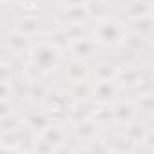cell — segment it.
I'll return each instance as SVG.
<instances>
[{
  "mask_svg": "<svg viewBox=\"0 0 154 154\" xmlns=\"http://www.w3.org/2000/svg\"><path fill=\"white\" fill-rule=\"evenodd\" d=\"M125 26L112 18H102L94 27V42L103 45H116L125 42Z\"/></svg>",
  "mask_w": 154,
  "mask_h": 154,
  "instance_id": "6da1fadb",
  "label": "cell"
},
{
  "mask_svg": "<svg viewBox=\"0 0 154 154\" xmlns=\"http://www.w3.org/2000/svg\"><path fill=\"white\" fill-rule=\"evenodd\" d=\"M31 60L36 65V69L47 72L51 69H54L60 62V47H56L53 42H44L40 45H36L31 53Z\"/></svg>",
  "mask_w": 154,
  "mask_h": 154,
  "instance_id": "7a4b0ae2",
  "label": "cell"
},
{
  "mask_svg": "<svg viewBox=\"0 0 154 154\" xmlns=\"http://www.w3.org/2000/svg\"><path fill=\"white\" fill-rule=\"evenodd\" d=\"M93 96L98 103H111L116 96V85L112 80H100L93 89Z\"/></svg>",
  "mask_w": 154,
  "mask_h": 154,
  "instance_id": "3957f363",
  "label": "cell"
},
{
  "mask_svg": "<svg viewBox=\"0 0 154 154\" xmlns=\"http://www.w3.org/2000/svg\"><path fill=\"white\" fill-rule=\"evenodd\" d=\"M94 47H96V42L94 40H85V38H78L71 44V53L76 60H85V58H91L94 54Z\"/></svg>",
  "mask_w": 154,
  "mask_h": 154,
  "instance_id": "277c9868",
  "label": "cell"
},
{
  "mask_svg": "<svg viewBox=\"0 0 154 154\" xmlns=\"http://www.w3.org/2000/svg\"><path fill=\"white\" fill-rule=\"evenodd\" d=\"M38 27L40 26H38V20L35 17H24L17 24V31H20L26 36H33L35 33H38Z\"/></svg>",
  "mask_w": 154,
  "mask_h": 154,
  "instance_id": "5b68a950",
  "label": "cell"
},
{
  "mask_svg": "<svg viewBox=\"0 0 154 154\" xmlns=\"http://www.w3.org/2000/svg\"><path fill=\"white\" fill-rule=\"evenodd\" d=\"M112 114H114L116 122H120V123H129V122L132 120V116H134V109H132L131 103L122 102V103H118V105L114 107Z\"/></svg>",
  "mask_w": 154,
  "mask_h": 154,
  "instance_id": "8992f818",
  "label": "cell"
},
{
  "mask_svg": "<svg viewBox=\"0 0 154 154\" xmlns=\"http://www.w3.org/2000/svg\"><path fill=\"white\" fill-rule=\"evenodd\" d=\"M27 125L29 129H33L35 132H44L51 123H49V116L45 112H35L31 114V118L27 120Z\"/></svg>",
  "mask_w": 154,
  "mask_h": 154,
  "instance_id": "52a82bcc",
  "label": "cell"
},
{
  "mask_svg": "<svg viewBox=\"0 0 154 154\" xmlns=\"http://www.w3.org/2000/svg\"><path fill=\"white\" fill-rule=\"evenodd\" d=\"M145 15H150V4H145L141 0H134L132 4H129V8H127L129 18H140Z\"/></svg>",
  "mask_w": 154,
  "mask_h": 154,
  "instance_id": "ba28073f",
  "label": "cell"
},
{
  "mask_svg": "<svg viewBox=\"0 0 154 154\" xmlns=\"http://www.w3.org/2000/svg\"><path fill=\"white\" fill-rule=\"evenodd\" d=\"M27 44H29V36L22 35L20 31H17V33H13L11 36H8V45H9V49L15 51V53L24 51V47H27Z\"/></svg>",
  "mask_w": 154,
  "mask_h": 154,
  "instance_id": "9c48e42d",
  "label": "cell"
},
{
  "mask_svg": "<svg viewBox=\"0 0 154 154\" xmlns=\"http://www.w3.org/2000/svg\"><path fill=\"white\" fill-rule=\"evenodd\" d=\"M94 72H96V76H98V80H112L114 76L118 74V69H116V65H112V63H100Z\"/></svg>",
  "mask_w": 154,
  "mask_h": 154,
  "instance_id": "30bf717a",
  "label": "cell"
},
{
  "mask_svg": "<svg viewBox=\"0 0 154 154\" xmlns=\"http://www.w3.org/2000/svg\"><path fill=\"white\" fill-rule=\"evenodd\" d=\"M140 109L145 112H152V94L150 93L140 96Z\"/></svg>",
  "mask_w": 154,
  "mask_h": 154,
  "instance_id": "8fae6325",
  "label": "cell"
},
{
  "mask_svg": "<svg viewBox=\"0 0 154 154\" xmlns=\"http://www.w3.org/2000/svg\"><path fill=\"white\" fill-rule=\"evenodd\" d=\"M11 114V105L8 100H0V120Z\"/></svg>",
  "mask_w": 154,
  "mask_h": 154,
  "instance_id": "7c38bea8",
  "label": "cell"
},
{
  "mask_svg": "<svg viewBox=\"0 0 154 154\" xmlns=\"http://www.w3.org/2000/svg\"><path fill=\"white\" fill-rule=\"evenodd\" d=\"M11 89L8 85V82H0V100H9Z\"/></svg>",
  "mask_w": 154,
  "mask_h": 154,
  "instance_id": "4fadbf2b",
  "label": "cell"
},
{
  "mask_svg": "<svg viewBox=\"0 0 154 154\" xmlns=\"http://www.w3.org/2000/svg\"><path fill=\"white\" fill-rule=\"evenodd\" d=\"M18 2H20V6L26 8V9H35L36 4H38V0H18Z\"/></svg>",
  "mask_w": 154,
  "mask_h": 154,
  "instance_id": "5bb4252c",
  "label": "cell"
},
{
  "mask_svg": "<svg viewBox=\"0 0 154 154\" xmlns=\"http://www.w3.org/2000/svg\"><path fill=\"white\" fill-rule=\"evenodd\" d=\"M67 6H85L87 0H65Z\"/></svg>",
  "mask_w": 154,
  "mask_h": 154,
  "instance_id": "9a60e30c",
  "label": "cell"
}]
</instances>
